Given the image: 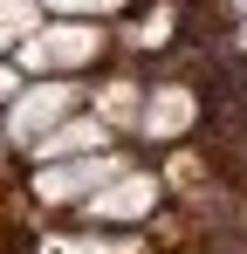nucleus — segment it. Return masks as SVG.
Listing matches in <instances>:
<instances>
[{
	"label": "nucleus",
	"instance_id": "f257e3e1",
	"mask_svg": "<svg viewBox=\"0 0 247 254\" xmlns=\"http://www.w3.org/2000/svg\"><path fill=\"white\" fill-rule=\"evenodd\" d=\"M96 48H103V35L76 14V21H62V28H35V35L21 42V55H28V69H76Z\"/></svg>",
	"mask_w": 247,
	"mask_h": 254
},
{
	"label": "nucleus",
	"instance_id": "f03ea898",
	"mask_svg": "<svg viewBox=\"0 0 247 254\" xmlns=\"http://www.w3.org/2000/svg\"><path fill=\"white\" fill-rule=\"evenodd\" d=\"M117 172H124L117 158H103V151H82V158H69V165L41 172V179H35V192L62 206V199H82V192H96V186H103V179H117Z\"/></svg>",
	"mask_w": 247,
	"mask_h": 254
},
{
	"label": "nucleus",
	"instance_id": "7ed1b4c3",
	"mask_svg": "<svg viewBox=\"0 0 247 254\" xmlns=\"http://www.w3.org/2000/svg\"><path fill=\"white\" fill-rule=\"evenodd\" d=\"M76 110V89L69 83H41V89H28V96H14V137H41V130H55L62 117Z\"/></svg>",
	"mask_w": 247,
	"mask_h": 254
},
{
	"label": "nucleus",
	"instance_id": "20e7f679",
	"mask_svg": "<svg viewBox=\"0 0 247 254\" xmlns=\"http://www.w3.org/2000/svg\"><path fill=\"white\" fill-rule=\"evenodd\" d=\"M151 199H158V186H151L144 172H124V179H103V186H96L89 206L103 213V220H137V213H151Z\"/></svg>",
	"mask_w": 247,
	"mask_h": 254
},
{
	"label": "nucleus",
	"instance_id": "39448f33",
	"mask_svg": "<svg viewBox=\"0 0 247 254\" xmlns=\"http://www.w3.org/2000/svg\"><path fill=\"white\" fill-rule=\"evenodd\" d=\"M137 124L151 130V137H179V130L192 124V96H185V89H158V96H144Z\"/></svg>",
	"mask_w": 247,
	"mask_h": 254
},
{
	"label": "nucleus",
	"instance_id": "423d86ee",
	"mask_svg": "<svg viewBox=\"0 0 247 254\" xmlns=\"http://www.w3.org/2000/svg\"><path fill=\"white\" fill-rule=\"evenodd\" d=\"M35 144L48 151V158H82V151H96V144H103V130L89 124V117H76V124H55V130H41Z\"/></svg>",
	"mask_w": 247,
	"mask_h": 254
},
{
	"label": "nucleus",
	"instance_id": "0eeeda50",
	"mask_svg": "<svg viewBox=\"0 0 247 254\" xmlns=\"http://www.w3.org/2000/svg\"><path fill=\"white\" fill-rule=\"evenodd\" d=\"M96 110H103V124H137L144 96H137L130 83H103V89H96Z\"/></svg>",
	"mask_w": 247,
	"mask_h": 254
},
{
	"label": "nucleus",
	"instance_id": "6e6552de",
	"mask_svg": "<svg viewBox=\"0 0 247 254\" xmlns=\"http://www.w3.org/2000/svg\"><path fill=\"white\" fill-rule=\"evenodd\" d=\"M35 35V7L28 0H0V42H28Z\"/></svg>",
	"mask_w": 247,
	"mask_h": 254
},
{
	"label": "nucleus",
	"instance_id": "1a4fd4ad",
	"mask_svg": "<svg viewBox=\"0 0 247 254\" xmlns=\"http://www.w3.org/2000/svg\"><path fill=\"white\" fill-rule=\"evenodd\" d=\"M41 7H62V14H82V21H89V14H110V7H124V0H41Z\"/></svg>",
	"mask_w": 247,
	"mask_h": 254
},
{
	"label": "nucleus",
	"instance_id": "9d476101",
	"mask_svg": "<svg viewBox=\"0 0 247 254\" xmlns=\"http://www.w3.org/2000/svg\"><path fill=\"white\" fill-rule=\"evenodd\" d=\"M7 96H14V76H7V69H0V103H7Z\"/></svg>",
	"mask_w": 247,
	"mask_h": 254
}]
</instances>
